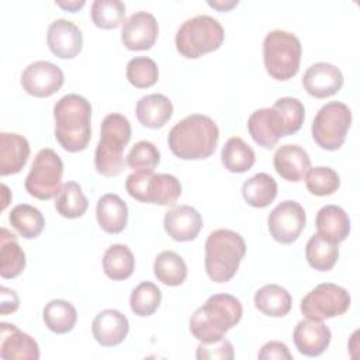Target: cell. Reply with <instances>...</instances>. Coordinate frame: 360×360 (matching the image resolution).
<instances>
[{
  "label": "cell",
  "instance_id": "obj_1",
  "mask_svg": "<svg viewBox=\"0 0 360 360\" xmlns=\"http://www.w3.org/2000/svg\"><path fill=\"white\" fill-rule=\"evenodd\" d=\"M218 139L219 129L212 118L191 114L170 129L167 143L174 156L183 160H200L215 152Z\"/></svg>",
  "mask_w": 360,
  "mask_h": 360
},
{
  "label": "cell",
  "instance_id": "obj_2",
  "mask_svg": "<svg viewBox=\"0 0 360 360\" xmlns=\"http://www.w3.org/2000/svg\"><path fill=\"white\" fill-rule=\"evenodd\" d=\"M55 138L68 152H80L91 138V104L83 96L70 93L53 107Z\"/></svg>",
  "mask_w": 360,
  "mask_h": 360
},
{
  "label": "cell",
  "instance_id": "obj_3",
  "mask_svg": "<svg viewBox=\"0 0 360 360\" xmlns=\"http://www.w3.org/2000/svg\"><path fill=\"white\" fill-rule=\"evenodd\" d=\"M240 301L231 294H214L190 318V332L201 343L221 340L242 318Z\"/></svg>",
  "mask_w": 360,
  "mask_h": 360
},
{
  "label": "cell",
  "instance_id": "obj_4",
  "mask_svg": "<svg viewBox=\"0 0 360 360\" xmlns=\"http://www.w3.org/2000/svg\"><path fill=\"white\" fill-rule=\"evenodd\" d=\"M246 253V243L240 233L232 229H215L205 240L204 266L214 283H226L238 271Z\"/></svg>",
  "mask_w": 360,
  "mask_h": 360
},
{
  "label": "cell",
  "instance_id": "obj_5",
  "mask_svg": "<svg viewBox=\"0 0 360 360\" xmlns=\"http://www.w3.org/2000/svg\"><path fill=\"white\" fill-rule=\"evenodd\" d=\"M131 139V124L127 117L112 112L101 122L100 141L94 152L96 170L105 176H118L124 169V149Z\"/></svg>",
  "mask_w": 360,
  "mask_h": 360
},
{
  "label": "cell",
  "instance_id": "obj_6",
  "mask_svg": "<svg viewBox=\"0 0 360 360\" xmlns=\"http://www.w3.org/2000/svg\"><path fill=\"white\" fill-rule=\"evenodd\" d=\"M222 24L207 14H200L186 20L176 32V49L188 59H195L204 53L217 51L224 42Z\"/></svg>",
  "mask_w": 360,
  "mask_h": 360
},
{
  "label": "cell",
  "instance_id": "obj_7",
  "mask_svg": "<svg viewBox=\"0 0 360 360\" xmlns=\"http://www.w3.org/2000/svg\"><path fill=\"white\" fill-rule=\"evenodd\" d=\"M302 46L288 31L273 30L263 41V62L266 72L276 80H288L298 73Z\"/></svg>",
  "mask_w": 360,
  "mask_h": 360
},
{
  "label": "cell",
  "instance_id": "obj_8",
  "mask_svg": "<svg viewBox=\"0 0 360 360\" xmlns=\"http://www.w3.org/2000/svg\"><path fill=\"white\" fill-rule=\"evenodd\" d=\"M125 190L139 202L173 205L181 195V184L173 174L149 170L131 173L125 180Z\"/></svg>",
  "mask_w": 360,
  "mask_h": 360
},
{
  "label": "cell",
  "instance_id": "obj_9",
  "mask_svg": "<svg viewBox=\"0 0 360 360\" xmlns=\"http://www.w3.org/2000/svg\"><path fill=\"white\" fill-rule=\"evenodd\" d=\"M350 124V108L345 103L329 101L319 108L314 118L312 138L322 149L336 150L345 143Z\"/></svg>",
  "mask_w": 360,
  "mask_h": 360
},
{
  "label": "cell",
  "instance_id": "obj_10",
  "mask_svg": "<svg viewBox=\"0 0 360 360\" xmlns=\"http://www.w3.org/2000/svg\"><path fill=\"white\" fill-rule=\"evenodd\" d=\"M63 162L51 148L41 149L25 177V190L38 200H51L62 187Z\"/></svg>",
  "mask_w": 360,
  "mask_h": 360
},
{
  "label": "cell",
  "instance_id": "obj_11",
  "mask_svg": "<svg viewBox=\"0 0 360 360\" xmlns=\"http://www.w3.org/2000/svg\"><path fill=\"white\" fill-rule=\"evenodd\" d=\"M350 302L346 288L333 283H322L304 295L300 309L305 318L323 321L343 315L350 308Z\"/></svg>",
  "mask_w": 360,
  "mask_h": 360
},
{
  "label": "cell",
  "instance_id": "obj_12",
  "mask_svg": "<svg viewBox=\"0 0 360 360\" xmlns=\"http://www.w3.org/2000/svg\"><path fill=\"white\" fill-rule=\"evenodd\" d=\"M307 222L302 205L294 200L281 201L269 214V232L274 240L290 245L295 242Z\"/></svg>",
  "mask_w": 360,
  "mask_h": 360
},
{
  "label": "cell",
  "instance_id": "obj_13",
  "mask_svg": "<svg viewBox=\"0 0 360 360\" xmlns=\"http://www.w3.org/2000/svg\"><path fill=\"white\" fill-rule=\"evenodd\" d=\"M65 76L62 69L48 60L30 63L21 75L22 89L34 97H49L63 84Z\"/></svg>",
  "mask_w": 360,
  "mask_h": 360
},
{
  "label": "cell",
  "instance_id": "obj_14",
  "mask_svg": "<svg viewBox=\"0 0 360 360\" xmlns=\"http://www.w3.org/2000/svg\"><path fill=\"white\" fill-rule=\"evenodd\" d=\"M159 25L153 14L136 11L122 22L121 41L131 51L150 49L158 38Z\"/></svg>",
  "mask_w": 360,
  "mask_h": 360
},
{
  "label": "cell",
  "instance_id": "obj_15",
  "mask_svg": "<svg viewBox=\"0 0 360 360\" xmlns=\"http://www.w3.org/2000/svg\"><path fill=\"white\" fill-rule=\"evenodd\" d=\"M46 44L55 56L60 59H72L82 51L83 35L75 22L58 18L48 27Z\"/></svg>",
  "mask_w": 360,
  "mask_h": 360
},
{
  "label": "cell",
  "instance_id": "obj_16",
  "mask_svg": "<svg viewBox=\"0 0 360 360\" xmlns=\"http://www.w3.org/2000/svg\"><path fill=\"white\" fill-rule=\"evenodd\" d=\"M302 86L315 98H326L336 94L343 86V75L339 68L328 62L312 63L302 76Z\"/></svg>",
  "mask_w": 360,
  "mask_h": 360
},
{
  "label": "cell",
  "instance_id": "obj_17",
  "mask_svg": "<svg viewBox=\"0 0 360 360\" xmlns=\"http://www.w3.org/2000/svg\"><path fill=\"white\" fill-rule=\"evenodd\" d=\"M330 329L322 322L316 319H301L292 333L294 345L298 352L308 357L321 356L330 343Z\"/></svg>",
  "mask_w": 360,
  "mask_h": 360
},
{
  "label": "cell",
  "instance_id": "obj_18",
  "mask_svg": "<svg viewBox=\"0 0 360 360\" xmlns=\"http://www.w3.org/2000/svg\"><path fill=\"white\" fill-rule=\"evenodd\" d=\"M0 357L3 360H38L39 346L34 338L13 323H0Z\"/></svg>",
  "mask_w": 360,
  "mask_h": 360
},
{
  "label": "cell",
  "instance_id": "obj_19",
  "mask_svg": "<svg viewBox=\"0 0 360 360\" xmlns=\"http://www.w3.org/2000/svg\"><path fill=\"white\" fill-rule=\"evenodd\" d=\"M248 131L252 139L266 149H273L278 139L285 136L281 117L273 107L253 111L248 118Z\"/></svg>",
  "mask_w": 360,
  "mask_h": 360
},
{
  "label": "cell",
  "instance_id": "obj_20",
  "mask_svg": "<svg viewBox=\"0 0 360 360\" xmlns=\"http://www.w3.org/2000/svg\"><path fill=\"white\" fill-rule=\"evenodd\" d=\"M163 226L172 239L188 242L198 236L202 228V217L190 205H179L165 214Z\"/></svg>",
  "mask_w": 360,
  "mask_h": 360
},
{
  "label": "cell",
  "instance_id": "obj_21",
  "mask_svg": "<svg viewBox=\"0 0 360 360\" xmlns=\"http://www.w3.org/2000/svg\"><path fill=\"white\" fill-rule=\"evenodd\" d=\"M129 332L127 316L117 309L98 312L91 323V333L96 342L104 347H112L124 342Z\"/></svg>",
  "mask_w": 360,
  "mask_h": 360
},
{
  "label": "cell",
  "instance_id": "obj_22",
  "mask_svg": "<svg viewBox=\"0 0 360 360\" xmlns=\"http://www.w3.org/2000/svg\"><path fill=\"white\" fill-rule=\"evenodd\" d=\"M273 165L276 172L287 181H301L308 169L311 167V159L304 148L300 145L287 143L280 146L274 156Z\"/></svg>",
  "mask_w": 360,
  "mask_h": 360
},
{
  "label": "cell",
  "instance_id": "obj_23",
  "mask_svg": "<svg viewBox=\"0 0 360 360\" xmlns=\"http://www.w3.org/2000/svg\"><path fill=\"white\" fill-rule=\"evenodd\" d=\"M30 158V143L25 136L15 132L0 134V174L18 173Z\"/></svg>",
  "mask_w": 360,
  "mask_h": 360
},
{
  "label": "cell",
  "instance_id": "obj_24",
  "mask_svg": "<svg viewBox=\"0 0 360 360\" xmlns=\"http://www.w3.org/2000/svg\"><path fill=\"white\" fill-rule=\"evenodd\" d=\"M96 218L104 232L120 233L128 222V207L118 194L107 193L97 201Z\"/></svg>",
  "mask_w": 360,
  "mask_h": 360
},
{
  "label": "cell",
  "instance_id": "obj_25",
  "mask_svg": "<svg viewBox=\"0 0 360 360\" xmlns=\"http://www.w3.org/2000/svg\"><path fill=\"white\" fill-rule=\"evenodd\" d=\"M318 233L332 243L343 242L350 233V219L346 211L338 205H323L315 219Z\"/></svg>",
  "mask_w": 360,
  "mask_h": 360
},
{
  "label": "cell",
  "instance_id": "obj_26",
  "mask_svg": "<svg viewBox=\"0 0 360 360\" xmlns=\"http://www.w3.org/2000/svg\"><path fill=\"white\" fill-rule=\"evenodd\" d=\"M135 112L143 127L158 129L172 118L173 104L165 94L152 93L138 100Z\"/></svg>",
  "mask_w": 360,
  "mask_h": 360
},
{
  "label": "cell",
  "instance_id": "obj_27",
  "mask_svg": "<svg viewBox=\"0 0 360 360\" xmlns=\"http://www.w3.org/2000/svg\"><path fill=\"white\" fill-rule=\"evenodd\" d=\"M25 269V253L17 242L14 233L7 228L0 231V276L14 278Z\"/></svg>",
  "mask_w": 360,
  "mask_h": 360
},
{
  "label": "cell",
  "instance_id": "obj_28",
  "mask_svg": "<svg viewBox=\"0 0 360 360\" xmlns=\"http://www.w3.org/2000/svg\"><path fill=\"white\" fill-rule=\"evenodd\" d=\"M291 295L278 284H266L255 294V307L267 316L281 318L291 311Z\"/></svg>",
  "mask_w": 360,
  "mask_h": 360
},
{
  "label": "cell",
  "instance_id": "obj_29",
  "mask_svg": "<svg viewBox=\"0 0 360 360\" xmlns=\"http://www.w3.org/2000/svg\"><path fill=\"white\" fill-rule=\"evenodd\" d=\"M242 195L249 205L264 208L274 201L277 195V183L267 173H256L243 183Z\"/></svg>",
  "mask_w": 360,
  "mask_h": 360
},
{
  "label": "cell",
  "instance_id": "obj_30",
  "mask_svg": "<svg viewBox=\"0 0 360 360\" xmlns=\"http://www.w3.org/2000/svg\"><path fill=\"white\" fill-rule=\"evenodd\" d=\"M221 160L225 169L231 173L248 172L256 160L255 150L242 138H229L221 150Z\"/></svg>",
  "mask_w": 360,
  "mask_h": 360
},
{
  "label": "cell",
  "instance_id": "obj_31",
  "mask_svg": "<svg viewBox=\"0 0 360 360\" xmlns=\"http://www.w3.org/2000/svg\"><path fill=\"white\" fill-rule=\"evenodd\" d=\"M155 277L169 287H177L187 277V264L183 257L173 250L160 252L153 263Z\"/></svg>",
  "mask_w": 360,
  "mask_h": 360
},
{
  "label": "cell",
  "instance_id": "obj_32",
  "mask_svg": "<svg viewBox=\"0 0 360 360\" xmlns=\"http://www.w3.org/2000/svg\"><path fill=\"white\" fill-rule=\"evenodd\" d=\"M45 326L58 335L70 332L77 321L76 308L65 300H52L42 309Z\"/></svg>",
  "mask_w": 360,
  "mask_h": 360
},
{
  "label": "cell",
  "instance_id": "obj_33",
  "mask_svg": "<svg viewBox=\"0 0 360 360\" xmlns=\"http://www.w3.org/2000/svg\"><path fill=\"white\" fill-rule=\"evenodd\" d=\"M135 269V257L127 245H111L103 256V270L111 280H125Z\"/></svg>",
  "mask_w": 360,
  "mask_h": 360
},
{
  "label": "cell",
  "instance_id": "obj_34",
  "mask_svg": "<svg viewBox=\"0 0 360 360\" xmlns=\"http://www.w3.org/2000/svg\"><path fill=\"white\" fill-rule=\"evenodd\" d=\"M308 264L318 271H329L339 257V248L319 233H314L305 246Z\"/></svg>",
  "mask_w": 360,
  "mask_h": 360
},
{
  "label": "cell",
  "instance_id": "obj_35",
  "mask_svg": "<svg viewBox=\"0 0 360 360\" xmlns=\"http://www.w3.org/2000/svg\"><path fill=\"white\" fill-rule=\"evenodd\" d=\"M11 226L25 239H35L44 231L45 219L41 211L30 204L15 205L8 215Z\"/></svg>",
  "mask_w": 360,
  "mask_h": 360
},
{
  "label": "cell",
  "instance_id": "obj_36",
  "mask_svg": "<svg viewBox=\"0 0 360 360\" xmlns=\"http://www.w3.org/2000/svg\"><path fill=\"white\" fill-rule=\"evenodd\" d=\"M89 207V201L82 191V187L76 181H66L62 184L56 198L55 210L63 218L75 219L82 217Z\"/></svg>",
  "mask_w": 360,
  "mask_h": 360
},
{
  "label": "cell",
  "instance_id": "obj_37",
  "mask_svg": "<svg viewBox=\"0 0 360 360\" xmlns=\"http://www.w3.org/2000/svg\"><path fill=\"white\" fill-rule=\"evenodd\" d=\"M162 292L152 281H142L138 284L129 297L131 311L138 316H150L159 308Z\"/></svg>",
  "mask_w": 360,
  "mask_h": 360
},
{
  "label": "cell",
  "instance_id": "obj_38",
  "mask_svg": "<svg viewBox=\"0 0 360 360\" xmlns=\"http://www.w3.org/2000/svg\"><path fill=\"white\" fill-rule=\"evenodd\" d=\"M125 4L121 0H94L91 4V20L103 30L117 28L125 17Z\"/></svg>",
  "mask_w": 360,
  "mask_h": 360
},
{
  "label": "cell",
  "instance_id": "obj_39",
  "mask_svg": "<svg viewBox=\"0 0 360 360\" xmlns=\"http://www.w3.org/2000/svg\"><path fill=\"white\" fill-rule=\"evenodd\" d=\"M305 186L314 195H330L339 188L340 177L332 167H309L305 174Z\"/></svg>",
  "mask_w": 360,
  "mask_h": 360
},
{
  "label": "cell",
  "instance_id": "obj_40",
  "mask_svg": "<svg viewBox=\"0 0 360 360\" xmlns=\"http://www.w3.org/2000/svg\"><path fill=\"white\" fill-rule=\"evenodd\" d=\"M158 65L148 56H136L127 63V79L138 89H148L153 86L158 82Z\"/></svg>",
  "mask_w": 360,
  "mask_h": 360
},
{
  "label": "cell",
  "instance_id": "obj_41",
  "mask_svg": "<svg viewBox=\"0 0 360 360\" xmlns=\"http://www.w3.org/2000/svg\"><path fill=\"white\" fill-rule=\"evenodd\" d=\"M273 108L281 117L285 136L292 135L301 129L304 117H305V108H304V104L298 98L281 97V98L276 100Z\"/></svg>",
  "mask_w": 360,
  "mask_h": 360
},
{
  "label": "cell",
  "instance_id": "obj_42",
  "mask_svg": "<svg viewBox=\"0 0 360 360\" xmlns=\"http://www.w3.org/2000/svg\"><path fill=\"white\" fill-rule=\"evenodd\" d=\"M125 162L135 172L138 170L153 172V169L160 162V152L152 142L139 141L128 152Z\"/></svg>",
  "mask_w": 360,
  "mask_h": 360
},
{
  "label": "cell",
  "instance_id": "obj_43",
  "mask_svg": "<svg viewBox=\"0 0 360 360\" xmlns=\"http://www.w3.org/2000/svg\"><path fill=\"white\" fill-rule=\"evenodd\" d=\"M235 356L233 353V346L232 343L222 338L218 342L214 343H201L197 347V353L195 357L198 360H204V359H221V360H232Z\"/></svg>",
  "mask_w": 360,
  "mask_h": 360
},
{
  "label": "cell",
  "instance_id": "obj_44",
  "mask_svg": "<svg viewBox=\"0 0 360 360\" xmlns=\"http://www.w3.org/2000/svg\"><path fill=\"white\" fill-rule=\"evenodd\" d=\"M260 360H271V359H278V360H291L292 354L290 353L288 347L285 343L278 342V340H270L264 343L257 354Z\"/></svg>",
  "mask_w": 360,
  "mask_h": 360
},
{
  "label": "cell",
  "instance_id": "obj_45",
  "mask_svg": "<svg viewBox=\"0 0 360 360\" xmlns=\"http://www.w3.org/2000/svg\"><path fill=\"white\" fill-rule=\"evenodd\" d=\"M0 295H1V302H0V314L1 315H7V314H13L18 309L20 305V300L15 294L14 290H10L4 285H1L0 288Z\"/></svg>",
  "mask_w": 360,
  "mask_h": 360
},
{
  "label": "cell",
  "instance_id": "obj_46",
  "mask_svg": "<svg viewBox=\"0 0 360 360\" xmlns=\"http://www.w3.org/2000/svg\"><path fill=\"white\" fill-rule=\"evenodd\" d=\"M59 7L70 11V13H75L77 11L79 8H82L84 6V0H72V1H60V0H56L55 1Z\"/></svg>",
  "mask_w": 360,
  "mask_h": 360
},
{
  "label": "cell",
  "instance_id": "obj_47",
  "mask_svg": "<svg viewBox=\"0 0 360 360\" xmlns=\"http://www.w3.org/2000/svg\"><path fill=\"white\" fill-rule=\"evenodd\" d=\"M238 4V0H231V1H208V6L219 10V11H228L233 6Z\"/></svg>",
  "mask_w": 360,
  "mask_h": 360
},
{
  "label": "cell",
  "instance_id": "obj_48",
  "mask_svg": "<svg viewBox=\"0 0 360 360\" xmlns=\"http://www.w3.org/2000/svg\"><path fill=\"white\" fill-rule=\"evenodd\" d=\"M1 193H3V204H1V210H4L7 205H8V197L10 195V191L7 188L6 184H1Z\"/></svg>",
  "mask_w": 360,
  "mask_h": 360
}]
</instances>
